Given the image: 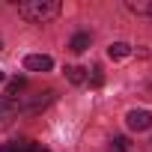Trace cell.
<instances>
[{
    "mask_svg": "<svg viewBox=\"0 0 152 152\" xmlns=\"http://www.w3.org/2000/svg\"><path fill=\"white\" fill-rule=\"evenodd\" d=\"M60 9L63 6L57 3V0H24V3H18V15L33 21V24H45V21L57 18Z\"/></svg>",
    "mask_w": 152,
    "mask_h": 152,
    "instance_id": "6da1fadb",
    "label": "cell"
},
{
    "mask_svg": "<svg viewBox=\"0 0 152 152\" xmlns=\"http://www.w3.org/2000/svg\"><path fill=\"white\" fill-rule=\"evenodd\" d=\"M24 90V78H15V81H9V87H6V99H12L15 93H21Z\"/></svg>",
    "mask_w": 152,
    "mask_h": 152,
    "instance_id": "8fae6325",
    "label": "cell"
},
{
    "mask_svg": "<svg viewBox=\"0 0 152 152\" xmlns=\"http://www.w3.org/2000/svg\"><path fill=\"white\" fill-rule=\"evenodd\" d=\"M102 81H104V78H102V69L96 66V69H93V87H102Z\"/></svg>",
    "mask_w": 152,
    "mask_h": 152,
    "instance_id": "7c38bea8",
    "label": "cell"
},
{
    "mask_svg": "<svg viewBox=\"0 0 152 152\" xmlns=\"http://www.w3.org/2000/svg\"><path fill=\"white\" fill-rule=\"evenodd\" d=\"M66 78H69L72 84H84V81H87V69H81V66H66Z\"/></svg>",
    "mask_w": 152,
    "mask_h": 152,
    "instance_id": "52a82bcc",
    "label": "cell"
},
{
    "mask_svg": "<svg viewBox=\"0 0 152 152\" xmlns=\"http://www.w3.org/2000/svg\"><path fill=\"white\" fill-rule=\"evenodd\" d=\"M128 54H131V48H128L125 42H113V45L107 48V57H110V60H122V57H128Z\"/></svg>",
    "mask_w": 152,
    "mask_h": 152,
    "instance_id": "ba28073f",
    "label": "cell"
},
{
    "mask_svg": "<svg viewBox=\"0 0 152 152\" xmlns=\"http://www.w3.org/2000/svg\"><path fill=\"white\" fill-rule=\"evenodd\" d=\"M125 122H128L131 131H146V128L152 125V113H149V110H128Z\"/></svg>",
    "mask_w": 152,
    "mask_h": 152,
    "instance_id": "3957f363",
    "label": "cell"
},
{
    "mask_svg": "<svg viewBox=\"0 0 152 152\" xmlns=\"http://www.w3.org/2000/svg\"><path fill=\"white\" fill-rule=\"evenodd\" d=\"M110 152H131V143L125 137H113L110 140Z\"/></svg>",
    "mask_w": 152,
    "mask_h": 152,
    "instance_id": "30bf717a",
    "label": "cell"
},
{
    "mask_svg": "<svg viewBox=\"0 0 152 152\" xmlns=\"http://www.w3.org/2000/svg\"><path fill=\"white\" fill-rule=\"evenodd\" d=\"M30 152H48V149H45V146H39V143H33V149H30Z\"/></svg>",
    "mask_w": 152,
    "mask_h": 152,
    "instance_id": "4fadbf2b",
    "label": "cell"
},
{
    "mask_svg": "<svg viewBox=\"0 0 152 152\" xmlns=\"http://www.w3.org/2000/svg\"><path fill=\"white\" fill-rule=\"evenodd\" d=\"M134 15H152V0H128L125 3Z\"/></svg>",
    "mask_w": 152,
    "mask_h": 152,
    "instance_id": "8992f818",
    "label": "cell"
},
{
    "mask_svg": "<svg viewBox=\"0 0 152 152\" xmlns=\"http://www.w3.org/2000/svg\"><path fill=\"white\" fill-rule=\"evenodd\" d=\"M24 69L27 72H51L54 69V60L48 54H27L24 57Z\"/></svg>",
    "mask_w": 152,
    "mask_h": 152,
    "instance_id": "7a4b0ae2",
    "label": "cell"
},
{
    "mask_svg": "<svg viewBox=\"0 0 152 152\" xmlns=\"http://www.w3.org/2000/svg\"><path fill=\"white\" fill-rule=\"evenodd\" d=\"M0 81H3V69H0Z\"/></svg>",
    "mask_w": 152,
    "mask_h": 152,
    "instance_id": "5bb4252c",
    "label": "cell"
},
{
    "mask_svg": "<svg viewBox=\"0 0 152 152\" xmlns=\"http://www.w3.org/2000/svg\"><path fill=\"white\" fill-rule=\"evenodd\" d=\"M30 149H33V140H24V137L9 140V143H3V146H0V152H30Z\"/></svg>",
    "mask_w": 152,
    "mask_h": 152,
    "instance_id": "277c9868",
    "label": "cell"
},
{
    "mask_svg": "<svg viewBox=\"0 0 152 152\" xmlns=\"http://www.w3.org/2000/svg\"><path fill=\"white\" fill-rule=\"evenodd\" d=\"M15 113H18V104H15L12 99H6V96H0V122L12 119Z\"/></svg>",
    "mask_w": 152,
    "mask_h": 152,
    "instance_id": "5b68a950",
    "label": "cell"
},
{
    "mask_svg": "<svg viewBox=\"0 0 152 152\" xmlns=\"http://www.w3.org/2000/svg\"><path fill=\"white\" fill-rule=\"evenodd\" d=\"M69 48H72L75 54H81V51H87V48H90V36H87V33H78V36H75V39L69 42Z\"/></svg>",
    "mask_w": 152,
    "mask_h": 152,
    "instance_id": "9c48e42d",
    "label": "cell"
}]
</instances>
